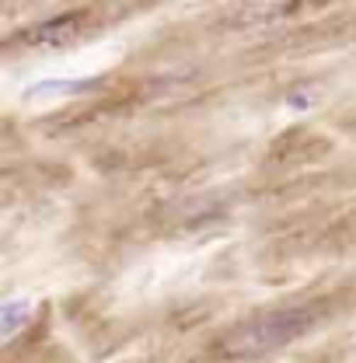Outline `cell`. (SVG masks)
<instances>
[{
    "instance_id": "7a4b0ae2",
    "label": "cell",
    "mask_w": 356,
    "mask_h": 363,
    "mask_svg": "<svg viewBox=\"0 0 356 363\" xmlns=\"http://www.w3.org/2000/svg\"><path fill=\"white\" fill-rule=\"evenodd\" d=\"M77 25H81V14L52 18V21H45V25H39V28L32 32V43H67V39L74 35Z\"/></svg>"
},
{
    "instance_id": "6da1fadb",
    "label": "cell",
    "mask_w": 356,
    "mask_h": 363,
    "mask_svg": "<svg viewBox=\"0 0 356 363\" xmlns=\"http://www.w3.org/2000/svg\"><path fill=\"white\" fill-rule=\"evenodd\" d=\"M311 325H314L311 308H283V311H276V315H266V318H259L255 325L241 328V332L230 339V350H234V353H266V350L294 342V339L304 335Z\"/></svg>"
},
{
    "instance_id": "277c9868",
    "label": "cell",
    "mask_w": 356,
    "mask_h": 363,
    "mask_svg": "<svg viewBox=\"0 0 356 363\" xmlns=\"http://www.w3.org/2000/svg\"><path fill=\"white\" fill-rule=\"evenodd\" d=\"M88 88H94V81H84V77H77V81H39V84L28 88V94L32 98H60V94H74V91Z\"/></svg>"
},
{
    "instance_id": "3957f363",
    "label": "cell",
    "mask_w": 356,
    "mask_h": 363,
    "mask_svg": "<svg viewBox=\"0 0 356 363\" xmlns=\"http://www.w3.org/2000/svg\"><path fill=\"white\" fill-rule=\"evenodd\" d=\"M28 315H32V301H7L0 308V335L11 342L18 335V328L28 325Z\"/></svg>"
}]
</instances>
